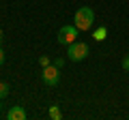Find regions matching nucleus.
Here are the masks:
<instances>
[{"label": "nucleus", "instance_id": "8", "mask_svg": "<svg viewBox=\"0 0 129 120\" xmlns=\"http://www.w3.org/2000/svg\"><path fill=\"white\" fill-rule=\"evenodd\" d=\"M7 97H9V84L0 82V99H7Z\"/></svg>", "mask_w": 129, "mask_h": 120}, {"label": "nucleus", "instance_id": "3", "mask_svg": "<svg viewBox=\"0 0 129 120\" xmlns=\"http://www.w3.org/2000/svg\"><path fill=\"white\" fill-rule=\"evenodd\" d=\"M78 34H80V30L73 26V24H69V26H62V28L58 30L56 41H58L60 45H71L73 41H78Z\"/></svg>", "mask_w": 129, "mask_h": 120}, {"label": "nucleus", "instance_id": "12", "mask_svg": "<svg viewBox=\"0 0 129 120\" xmlns=\"http://www.w3.org/2000/svg\"><path fill=\"white\" fill-rule=\"evenodd\" d=\"M5 65V49H2V47H0V67Z\"/></svg>", "mask_w": 129, "mask_h": 120}, {"label": "nucleus", "instance_id": "2", "mask_svg": "<svg viewBox=\"0 0 129 120\" xmlns=\"http://www.w3.org/2000/svg\"><path fill=\"white\" fill-rule=\"evenodd\" d=\"M88 56V45L82 41H73L71 45H67V60L71 62H82Z\"/></svg>", "mask_w": 129, "mask_h": 120}, {"label": "nucleus", "instance_id": "14", "mask_svg": "<svg viewBox=\"0 0 129 120\" xmlns=\"http://www.w3.org/2000/svg\"><path fill=\"white\" fill-rule=\"evenodd\" d=\"M0 109H2V99H0Z\"/></svg>", "mask_w": 129, "mask_h": 120}, {"label": "nucleus", "instance_id": "5", "mask_svg": "<svg viewBox=\"0 0 129 120\" xmlns=\"http://www.w3.org/2000/svg\"><path fill=\"white\" fill-rule=\"evenodd\" d=\"M24 118H26V109L22 105H13L7 111V120H24Z\"/></svg>", "mask_w": 129, "mask_h": 120}, {"label": "nucleus", "instance_id": "7", "mask_svg": "<svg viewBox=\"0 0 129 120\" xmlns=\"http://www.w3.org/2000/svg\"><path fill=\"white\" fill-rule=\"evenodd\" d=\"M106 34H108L106 26H101V28H97V30H95V34H92V37H95V41H103V39H106Z\"/></svg>", "mask_w": 129, "mask_h": 120}, {"label": "nucleus", "instance_id": "9", "mask_svg": "<svg viewBox=\"0 0 129 120\" xmlns=\"http://www.w3.org/2000/svg\"><path fill=\"white\" fill-rule=\"evenodd\" d=\"M39 65H41V69H43V67H50V65H52V60L47 58V56H41V58H39Z\"/></svg>", "mask_w": 129, "mask_h": 120}, {"label": "nucleus", "instance_id": "10", "mask_svg": "<svg viewBox=\"0 0 129 120\" xmlns=\"http://www.w3.org/2000/svg\"><path fill=\"white\" fill-rule=\"evenodd\" d=\"M120 65H123V69H125V71H129V54L123 58V62H120Z\"/></svg>", "mask_w": 129, "mask_h": 120}, {"label": "nucleus", "instance_id": "1", "mask_svg": "<svg viewBox=\"0 0 129 120\" xmlns=\"http://www.w3.org/2000/svg\"><path fill=\"white\" fill-rule=\"evenodd\" d=\"M92 24H95V11L90 7H80L73 15V26L80 32H84V30H90Z\"/></svg>", "mask_w": 129, "mask_h": 120}, {"label": "nucleus", "instance_id": "6", "mask_svg": "<svg viewBox=\"0 0 129 120\" xmlns=\"http://www.w3.org/2000/svg\"><path fill=\"white\" fill-rule=\"evenodd\" d=\"M50 118H52V120H60V118H62L58 105H52V107H50Z\"/></svg>", "mask_w": 129, "mask_h": 120}, {"label": "nucleus", "instance_id": "11", "mask_svg": "<svg viewBox=\"0 0 129 120\" xmlns=\"http://www.w3.org/2000/svg\"><path fill=\"white\" fill-rule=\"evenodd\" d=\"M54 65L58 67V69H62V65H64V58H56V60H54Z\"/></svg>", "mask_w": 129, "mask_h": 120}, {"label": "nucleus", "instance_id": "13", "mask_svg": "<svg viewBox=\"0 0 129 120\" xmlns=\"http://www.w3.org/2000/svg\"><path fill=\"white\" fill-rule=\"evenodd\" d=\"M2 39H5V37H2V30H0V43H2Z\"/></svg>", "mask_w": 129, "mask_h": 120}, {"label": "nucleus", "instance_id": "4", "mask_svg": "<svg viewBox=\"0 0 129 120\" xmlns=\"http://www.w3.org/2000/svg\"><path fill=\"white\" fill-rule=\"evenodd\" d=\"M41 82L45 84V86L54 88L56 84L60 82V69H58V67H56V65L43 67V71H41Z\"/></svg>", "mask_w": 129, "mask_h": 120}]
</instances>
